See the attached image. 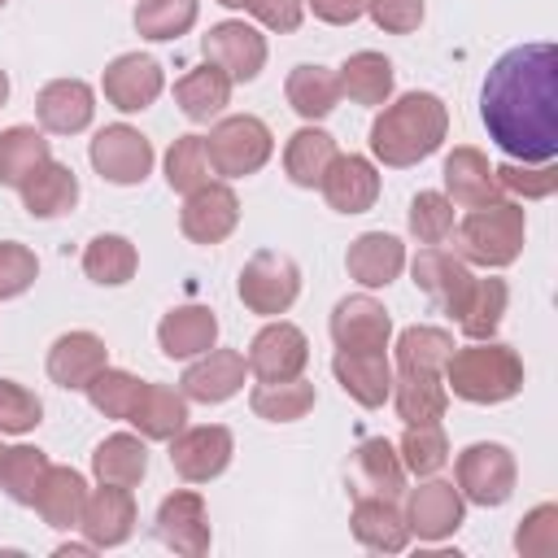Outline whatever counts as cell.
Wrapping results in <instances>:
<instances>
[{"mask_svg":"<svg viewBox=\"0 0 558 558\" xmlns=\"http://www.w3.org/2000/svg\"><path fill=\"white\" fill-rule=\"evenodd\" d=\"M327 327H331L336 349H353V353H362V349H388V340H392V318H388V310L371 292L340 296Z\"/></svg>","mask_w":558,"mask_h":558,"instance_id":"18","label":"cell"},{"mask_svg":"<svg viewBox=\"0 0 558 558\" xmlns=\"http://www.w3.org/2000/svg\"><path fill=\"white\" fill-rule=\"evenodd\" d=\"M35 118H39V131L48 135H78L92 126L96 118V92L92 83L83 78H52L39 87L35 96Z\"/></svg>","mask_w":558,"mask_h":558,"instance_id":"20","label":"cell"},{"mask_svg":"<svg viewBox=\"0 0 558 558\" xmlns=\"http://www.w3.org/2000/svg\"><path fill=\"white\" fill-rule=\"evenodd\" d=\"M135 270H140V253L118 231H105L83 248V275L100 288H122L135 279Z\"/></svg>","mask_w":558,"mask_h":558,"instance_id":"40","label":"cell"},{"mask_svg":"<svg viewBox=\"0 0 558 558\" xmlns=\"http://www.w3.org/2000/svg\"><path fill=\"white\" fill-rule=\"evenodd\" d=\"M92 475L96 484H122L135 488L148 475V445L140 432H113L92 449Z\"/></svg>","mask_w":558,"mask_h":558,"instance_id":"32","label":"cell"},{"mask_svg":"<svg viewBox=\"0 0 558 558\" xmlns=\"http://www.w3.org/2000/svg\"><path fill=\"white\" fill-rule=\"evenodd\" d=\"M201 52L205 61H214L231 83H253L266 70V35L257 26H248L244 17H227L214 22L201 35Z\"/></svg>","mask_w":558,"mask_h":558,"instance_id":"9","label":"cell"},{"mask_svg":"<svg viewBox=\"0 0 558 558\" xmlns=\"http://www.w3.org/2000/svg\"><path fill=\"white\" fill-rule=\"evenodd\" d=\"M344 270L353 283H362L366 292L375 288H388L401 270H405V244L388 231H362L349 253H344Z\"/></svg>","mask_w":558,"mask_h":558,"instance_id":"26","label":"cell"},{"mask_svg":"<svg viewBox=\"0 0 558 558\" xmlns=\"http://www.w3.org/2000/svg\"><path fill=\"white\" fill-rule=\"evenodd\" d=\"M153 532L166 549L183 554V558H201L209 554V541H214V527H209V506L201 493L192 488H179L170 497H161L157 506V519H153Z\"/></svg>","mask_w":558,"mask_h":558,"instance_id":"14","label":"cell"},{"mask_svg":"<svg viewBox=\"0 0 558 558\" xmlns=\"http://www.w3.org/2000/svg\"><path fill=\"white\" fill-rule=\"evenodd\" d=\"M4 100H9V74L0 70V109H4Z\"/></svg>","mask_w":558,"mask_h":558,"instance_id":"57","label":"cell"},{"mask_svg":"<svg viewBox=\"0 0 558 558\" xmlns=\"http://www.w3.org/2000/svg\"><path fill=\"white\" fill-rule=\"evenodd\" d=\"M70 554H96V545L92 541H65V545H57V558H70Z\"/></svg>","mask_w":558,"mask_h":558,"instance_id":"56","label":"cell"},{"mask_svg":"<svg viewBox=\"0 0 558 558\" xmlns=\"http://www.w3.org/2000/svg\"><path fill=\"white\" fill-rule=\"evenodd\" d=\"M331 375H336V384H340L362 410H379V405L388 401V392H392V362H388L384 349H362V353L336 349Z\"/></svg>","mask_w":558,"mask_h":558,"instance_id":"23","label":"cell"},{"mask_svg":"<svg viewBox=\"0 0 558 558\" xmlns=\"http://www.w3.org/2000/svg\"><path fill=\"white\" fill-rule=\"evenodd\" d=\"M87 157H92V170L105 179V183H118V187H135L153 174V144L144 131H135L131 122H109L92 135L87 144Z\"/></svg>","mask_w":558,"mask_h":558,"instance_id":"8","label":"cell"},{"mask_svg":"<svg viewBox=\"0 0 558 558\" xmlns=\"http://www.w3.org/2000/svg\"><path fill=\"white\" fill-rule=\"evenodd\" d=\"M283 96H288V105H292L296 118L323 122V118L340 105L336 70H327V65H292V74H288V83H283Z\"/></svg>","mask_w":558,"mask_h":558,"instance_id":"38","label":"cell"},{"mask_svg":"<svg viewBox=\"0 0 558 558\" xmlns=\"http://www.w3.org/2000/svg\"><path fill=\"white\" fill-rule=\"evenodd\" d=\"M52 157L48 131L39 126H4L0 131V187H22Z\"/></svg>","mask_w":558,"mask_h":558,"instance_id":"39","label":"cell"},{"mask_svg":"<svg viewBox=\"0 0 558 558\" xmlns=\"http://www.w3.org/2000/svg\"><path fill=\"white\" fill-rule=\"evenodd\" d=\"M209 179H214V166H209V153H205V135H179L166 148V183H170V192L187 196Z\"/></svg>","mask_w":558,"mask_h":558,"instance_id":"46","label":"cell"},{"mask_svg":"<svg viewBox=\"0 0 558 558\" xmlns=\"http://www.w3.org/2000/svg\"><path fill=\"white\" fill-rule=\"evenodd\" d=\"M126 423L144 436V440H170L174 432L187 427V397L170 384H144L135 410L126 414Z\"/></svg>","mask_w":558,"mask_h":558,"instance_id":"35","label":"cell"},{"mask_svg":"<svg viewBox=\"0 0 558 558\" xmlns=\"http://www.w3.org/2000/svg\"><path fill=\"white\" fill-rule=\"evenodd\" d=\"M39 423H44V401L17 379H0V436H26Z\"/></svg>","mask_w":558,"mask_h":558,"instance_id":"49","label":"cell"},{"mask_svg":"<svg viewBox=\"0 0 558 558\" xmlns=\"http://www.w3.org/2000/svg\"><path fill=\"white\" fill-rule=\"evenodd\" d=\"M397 418L405 427L414 423H440L449 410V388L440 371H397L392 375V392H388Z\"/></svg>","mask_w":558,"mask_h":558,"instance_id":"27","label":"cell"},{"mask_svg":"<svg viewBox=\"0 0 558 558\" xmlns=\"http://www.w3.org/2000/svg\"><path fill=\"white\" fill-rule=\"evenodd\" d=\"M157 344H161V353L174 357V362L201 357L205 349L218 344V314H214L209 305H196V301L174 305V310H166L161 323H157Z\"/></svg>","mask_w":558,"mask_h":558,"instance_id":"25","label":"cell"},{"mask_svg":"<svg viewBox=\"0 0 558 558\" xmlns=\"http://www.w3.org/2000/svg\"><path fill=\"white\" fill-rule=\"evenodd\" d=\"M248 375L257 384H275V379H296L310 362V340L296 323L288 318H270L253 340H248Z\"/></svg>","mask_w":558,"mask_h":558,"instance_id":"10","label":"cell"},{"mask_svg":"<svg viewBox=\"0 0 558 558\" xmlns=\"http://www.w3.org/2000/svg\"><path fill=\"white\" fill-rule=\"evenodd\" d=\"M336 153H340L336 140H331L323 126L305 122V126L292 131L288 144H283V174H288L296 187H318L323 174H327V166L336 161Z\"/></svg>","mask_w":558,"mask_h":558,"instance_id":"36","label":"cell"},{"mask_svg":"<svg viewBox=\"0 0 558 558\" xmlns=\"http://www.w3.org/2000/svg\"><path fill=\"white\" fill-rule=\"evenodd\" d=\"M353 493L357 497H401L405 493V466H401V453L392 440L384 436H366L357 449H353Z\"/></svg>","mask_w":558,"mask_h":558,"instance_id":"28","label":"cell"},{"mask_svg":"<svg viewBox=\"0 0 558 558\" xmlns=\"http://www.w3.org/2000/svg\"><path fill=\"white\" fill-rule=\"evenodd\" d=\"M410 275H414V288H423L449 318L458 314V305L466 301V292L475 283L471 266L458 253H445L440 244H423L418 257L410 262Z\"/></svg>","mask_w":558,"mask_h":558,"instance_id":"22","label":"cell"},{"mask_svg":"<svg viewBox=\"0 0 558 558\" xmlns=\"http://www.w3.org/2000/svg\"><path fill=\"white\" fill-rule=\"evenodd\" d=\"M493 170H497L501 192H519L523 201H541L558 187V166L554 161H506V166H493Z\"/></svg>","mask_w":558,"mask_h":558,"instance_id":"51","label":"cell"},{"mask_svg":"<svg viewBox=\"0 0 558 558\" xmlns=\"http://www.w3.org/2000/svg\"><path fill=\"white\" fill-rule=\"evenodd\" d=\"M0 458H4V445H0Z\"/></svg>","mask_w":558,"mask_h":558,"instance_id":"59","label":"cell"},{"mask_svg":"<svg viewBox=\"0 0 558 558\" xmlns=\"http://www.w3.org/2000/svg\"><path fill=\"white\" fill-rule=\"evenodd\" d=\"M235 292L244 301L248 314H262V318H279L292 310V301L301 296V270L288 253H275V248H257L240 279H235Z\"/></svg>","mask_w":558,"mask_h":558,"instance_id":"6","label":"cell"},{"mask_svg":"<svg viewBox=\"0 0 558 558\" xmlns=\"http://www.w3.org/2000/svg\"><path fill=\"white\" fill-rule=\"evenodd\" d=\"M336 83H340V96H349L353 105L379 109V105H388L397 74H392V61H388L384 52L362 48V52L344 57V65L336 70Z\"/></svg>","mask_w":558,"mask_h":558,"instance_id":"31","label":"cell"},{"mask_svg":"<svg viewBox=\"0 0 558 558\" xmlns=\"http://www.w3.org/2000/svg\"><path fill=\"white\" fill-rule=\"evenodd\" d=\"M48 466H52L48 453L35 449V445L4 449V458H0V488H4V497L17 501V506H35V493H39Z\"/></svg>","mask_w":558,"mask_h":558,"instance_id":"43","label":"cell"},{"mask_svg":"<svg viewBox=\"0 0 558 558\" xmlns=\"http://www.w3.org/2000/svg\"><path fill=\"white\" fill-rule=\"evenodd\" d=\"M305 9L327 26H349L366 13V0H305Z\"/></svg>","mask_w":558,"mask_h":558,"instance_id":"55","label":"cell"},{"mask_svg":"<svg viewBox=\"0 0 558 558\" xmlns=\"http://www.w3.org/2000/svg\"><path fill=\"white\" fill-rule=\"evenodd\" d=\"M83 392H87V401H92L105 418H122V423H126V414L135 410V401H140V392H144V379L131 375V371L105 366Z\"/></svg>","mask_w":558,"mask_h":558,"instance_id":"47","label":"cell"},{"mask_svg":"<svg viewBox=\"0 0 558 558\" xmlns=\"http://www.w3.org/2000/svg\"><path fill=\"white\" fill-rule=\"evenodd\" d=\"M83 501H87V480L74 466H48V475L35 493L39 519L57 532H74L83 519Z\"/></svg>","mask_w":558,"mask_h":558,"instance_id":"33","label":"cell"},{"mask_svg":"<svg viewBox=\"0 0 558 558\" xmlns=\"http://www.w3.org/2000/svg\"><path fill=\"white\" fill-rule=\"evenodd\" d=\"M248 379V362L240 349H205L201 357H187V371L179 379V392L187 401H201V405H218V401H231Z\"/></svg>","mask_w":558,"mask_h":558,"instance_id":"16","label":"cell"},{"mask_svg":"<svg viewBox=\"0 0 558 558\" xmlns=\"http://www.w3.org/2000/svg\"><path fill=\"white\" fill-rule=\"evenodd\" d=\"M440 375L458 401L501 405V401L519 397V388H523V357L501 340H471L462 349L453 344Z\"/></svg>","mask_w":558,"mask_h":558,"instance_id":"3","label":"cell"},{"mask_svg":"<svg viewBox=\"0 0 558 558\" xmlns=\"http://www.w3.org/2000/svg\"><path fill=\"white\" fill-rule=\"evenodd\" d=\"M314 401H318V392H314V384L310 379H275V384H257L253 392H248V410L257 414V418H266V423H296V418H305L310 410H314Z\"/></svg>","mask_w":558,"mask_h":558,"instance_id":"41","label":"cell"},{"mask_svg":"<svg viewBox=\"0 0 558 558\" xmlns=\"http://www.w3.org/2000/svg\"><path fill=\"white\" fill-rule=\"evenodd\" d=\"M196 17H201V0H135V31L153 44L187 35Z\"/></svg>","mask_w":558,"mask_h":558,"instance_id":"44","label":"cell"},{"mask_svg":"<svg viewBox=\"0 0 558 558\" xmlns=\"http://www.w3.org/2000/svg\"><path fill=\"white\" fill-rule=\"evenodd\" d=\"M349 527H353L357 545H366L375 554H401L410 545L405 514L397 510L392 497H357L353 514H349Z\"/></svg>","mask_w":558,"mask_h":558,"instance_id":"29","label":"cell"},{"mask_svg":"<svg viewBox=\"0 0 558 558\" xmlns=\"http://www.w3.org/2000/svg\"><path fill=\"white\" fill-rule=\"evenodd\" d=\"M318 192L336 214H366L379 201V170L362 153H336Z\"/></svg>","mask_w":558,"mask_h":558,"instance_id":"21","label":"cell"},{"mask_svg":"<svg viewBox=\"0 0 558 558\" xmlns=\"http://www.w3.org/2000/svg\"><path fill=\"white\" fill-rule=\"evenodd\" d=\"M135 519H140L135 493L122 488V484H100V488H87L78 532H83L96 549H113V545H126V541H131Z\"/></svg>","mask_w":558,"mask_h":558,"instance_id":"17","label":"cell"},{"mask_svg":"<svg viewBox=\"0 0 558 558\" xmlns=\"http://www.w3.org/2000/svg\"><path fill=\"white\" fill-rule=\"evenodd\" d=\"M514 549L523 558H554L558 554V506L541 501L523 514L519 532H514Z\"/></svg>","mask_w":558,"mask_h":558,"instance_id":"50","label":"cell"},{"mask_svg":"<svg viewBox=\"0 0 558 558\" xmlns=\"http://www.w3.org/2000/svg\"><path fill=\"white\" fill-rule=\"evenodd\" d=\"M514 480H519V466H514V453L497 440H475L458 453L453 462V484L462 493V501L471 506H506L510 493H514Z\"/></svg>","mask_w":558,"mask_h":558,"instance_id":"7","label":"cell"},{"mask_svg":"<svg viewBox=\"0 0 558 558\" xmlns=\"http://www.w3.org/2000/svg\"><path fill=\"white\" fill-rule=\"evenodd\" d=\"M244 13L266 31L292 35L301 26V17H305V0H244Z\"/></svg>","mask_w":558,"mask_h":558,"instance_id":"54","label":"cell"},{"mask_svg":"<svg viewBox=\"0 0 558 558\" xmlns=\"http://www.w3.org/2000/svg\"><path fill=\"white\" fill-rule=\"evenodd\" d=\"M449 135V109L436 92H405L388 105H379L371 122V157L388 170L418 166L432 157Z\"/></svg>","mask_w":558,"mask_h":558,"instance_id":"2","label":"cell"},{"mask_svg":"<svg viewBox=\"0 0 558 558\" xmlns=\"http://www.w3.org/2000/svg\"><path fill=\"white\" fill-rule=\"evenodd\" d=\"M39 275V257L17 244V240H0V301L22 296Z\"/></svg>","mask_w":558,"mask_h":558,"instance_id":"52","label":"cell"},{"mask_svg":"<svg viewBox=\"0 0 558 558\" xmlns=\"http://www.w3.org/2000/svg\"><path fill=\"white\" fill-rule=\"evenodd\" d=\"M231 453H235V436L222 423H201V427H183L170 436V466L187 484L218 480L227 471Z\"/></svg>","mask_w":558,"mask_h":558,"instance_id":"11","label":"cell"},{"mask_svg":"<svg viewBox=\"0 0 558 558\" xmlns=\"http://www.w3.org/2000/svg\"><path fill=\"white\" fill-rule=\"evenodd\" d=\"M445 196L462 209H480V205H493L501 201V183H497V170L488 166V157L471 144H458L449 157H445Z\"/></svg>","mask_w":558,"mask_h":558,"instance_id":"24","label":"cell"},{"mask_svg":"<svg viewBox=\"0 0 558 558\" xmlns=\"http://www.w3.org/2000/svg\"><path fill=\"white\" fill-rule=\"evenodd\" d=\"M100 92L118 113H144L161 92H166V74L161 61L148 52H122L105 65L100 74Z\"/></svg>","mask_w":558,"mask_h":558,"instance_id":"15","label":"cell"},{"mask_svg":"<svg viewBox=\"0 0 558 558\" xmlns=\"http://www.w3.org/2000/svg\"><path fill=\"white\" fill-rule=\"evenodd\" d=\"M397 453H401L405 475L427 480V475L445 471V462H449V436H445V427H440V423H414V427H405V432H401Z\"/></svg>","mask_w":558,"mask_h":558,"instance_id":"45","label":"cell"},{"mask_svg":"<svg viewBox=\"0 0 558 558\" xmlns=\"http://www.w3.org/2000/svg\"><path fill=\"white\" fill-rule=\"evenodd\" d=\"M480 118L488 140L514 161L558 157V48L519 44L501 52L480 87Z\"/></svg>","mask_w":558,"mask_h":558,"instance_id":"1","label":"cell"},{"mask_svg":"<svg viewBox=\"0 0 558 558\" xmlns=\"http://www.w3.org/2000/svg\"><path fill=\"white\" fill-rule=\"evenodd\" d=\"M523 235H527V214H523V205L493 201V205L466 209V218L453 222V253H458L466 266L501 270V266L519 262Z\"/></svg>","mask_w":558,"mask_h":558,"instance_id":"4","label":"cell"},{"mask_svg":"<svg viewBox=\"0 0 558 558\" xmlns=\"http://www.w3.org/2000/svg\"><path fill=\"white\" fill-rule=\"evenodd\" d=\"M4 4H9V0H0V9H4Z\"/></svg>","mask_w":558,"mask_h":558,"instance_id":"60","label":"cell"},{"mask_svg":"<svg viewBox=\"0 0 558 558\" xmlns=\"http://www.w3.org/2000/svg\"><path fill=\"white\" fill-rule=\"evenodd\" d=\"M48 379L57 384V388H65V392H83L105 366H109V349H105V340L96 336V331H61L57 340H52V349H48Z\"/></svg>","mask_w":558,"mask_h":558,"instance_id":"19","label":"cell"},{"mask_svg":"<svg viewBox=\"0 0 558 558\" xmlns=\"http://www.w3.org/2000/svg\"><path fill=\"white\" fill-rule=\"evenodd\" d=\"M506 305H510V288H506V279H475L471 283V292H466V301L458 305V314H453V323H458V331L466 336V340H493L497 336V327H501V318H506Z\"/></svg>","mask_w":558,"mask_h":558,"instance_id":"37","label":"cell"},{"mask_svg":"<svg viewBox=\"0 0 558 558\" xmlns=\"http://www.w3.org/2000/svg\"><path fill=\"white\" fill-rule=\"evenodd\" d=\"M205 153H209V166L218 179H244V174H257L270 153H275V135L262 118L253 113H231V118H218L205 135Z\"/></svg>","mask_w":558,"mask_h":558,"instance_id":"5","label":"cell"},{"mask_svg":"<svg viewBox=\"0 0 558 558\" xmlns=\"http://www.w3.org/2000/svg\"><path fill=\"white\" fill-rule=\"evenodd\" d=\"M240 227V196L231 192L227 179H209L196 192L183 196L179 209V231L192 244H222Z\"/></svg>","mask_w":558,"mask_h":558,"instance_id":"13","label":"cell"},{"mask_svg":"<svg viewBox=\"0 0 558 558\" xmlns=\"http://www.w3.org/2000/svg\"><path fill=\"white\" fill-rule=\"evenodd\" d=\"M17 192H22V209L31 218H61V214H70L78 205V174L65 161L48 157Z\"/></svg>","mask_w":558,"mask_h":558,"instance_id":"30","label":"cell"},{"mask_svg":"<svg viewBox=\"0 0 558 558\" xmlns=\"http://www.w3.org/2000/svg\"><path fill=\"white\" fill-rule=\"evenodd\" d=\"M423 0H366V17L388 35H410L423 26Z\"/></svg>","mask_w":558,"mask_h":558,"instance_id":"53","label":"cell"},{"mask_svg":"<svg viewBox=\"0 0 558 558\" xmlns=\"http://www.w3.org/2000/svg\"><path fill=\"white\" fill-rule=\"evenodd\" d=\"M405 527H410V536H418V541H449L458 527H462V519H466V501H462V493H458V484H449V480H418V488H410L405 493Z\"/></svg>","mask_w":558,"mask_h":558,"instance_id":"12","label":"cell"},{"mask_svg":"<svg viewBox=\"0 0 558 558\" xmlns=\"http://www.w3.org/2000/svg\"><path fill=\"white\" fill-rule=\"evenodd\" d=\"M231 78L214 65V61H205V65H192L179 83H174V105L183 109V118L187 122H214L227 105H231Z\"/></svg>","mask_w":558,"mask_h":558,"instance_id":"34","label":"cell"},{"mask_svg":"<svg viewBox=\"0 0 558 558\" xmlns=\"http://www.w3.org/2000/svg\"><path fill=\"white\" fill-rule=\"evenodd\" d=\"M410 235L418 240V244H445L449 235H453V201L445 196V192H418L414 201H410Z\"/></svg>","mask_w":558,"mask_h":558,"instance_id":"48","label":"cell"},{"mask_svg":"<svg viewBox=\"0 0 558 558\" xmlns=\"http://www.w3.org/2000/svg\"><path fill=\"white\" fill-rule=\"evenodd\" d=\"M449 353H453V336L445 327H432V323L405 327L392 344L397 371H445Z\"/></svg>","mask_w":558,"mask_h":558,"instance_id":"42","label":"cell"},{"mask_svg":"<svg viewBox=\"0 0 558 558\" xmlns=\"http://www.w3.org/2000/svg\"><path fill=\"white\" fill-rule=\"evenodd\" d=\"M222 9H244V0H218Z\"/></svg>","mask_w":558,"mask_h":558,"instance_id":"58","label":"cell"}]
</instances>
